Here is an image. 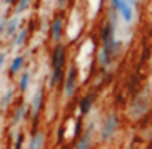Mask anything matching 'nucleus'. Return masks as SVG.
I'll use <instances>...</instances> for the list:
<instances>
[{
    "label": "nucleus",
    "mask_w": 152,
    "mask_h": 149,
    "mask_svg": "<svg viewBox=\"0 0 152 149\" xmlns=\"http://www.w3.org/2000/svg\"><path fill=\"white\" fill-rule=\"evenodd\" d=\"M102 50L107 52L114 59V55L121 50V44L115 40V20L109 18V22H105V25L102 27Z\"/></svg>",
    "instance_id": "f257e3e1"
},
{
    "label": "nucleus",
    "mask_w": 152,
    "mask_h": 149,
    "mask_svg": "<svg viewBox=\"0 0 152 149\" xmlns=\"http://www.w3.org/2000/svg\"><path fill=\"white\" fill-rule=\"evenodd\" d=\"M65 47L64 45H55L52 52V77H50V87H55L57 82L62 79L64 65H65Z\"/></svg>",
    "instance_id": "f03ea898"
},
{
    "label": "nucleus",
    "mask_w": 152,
    "mask_h": 149,
    "mask_svg": "<svg viewBox=\"0 0 152 149\" xmlns=\"http://www.w3.org/2000/svg\"><path fill=\"white\" fill-rule=\"evenodd\" d=\"M112 9L115 10V14L124 20L125 23H130L134 18V5L129 0H110Z\"/></svg>",
    "instance_id": "7ed1b4c3"
},
{
    "label": "nucleus",
    "mask_w": 152,
    "mask_h": 149,
    "mask_svg": "<svg viewBox=\"0 0 152 149\" xmlns=\"http://www.w3.org/2000/svg\"><path fill=\"white\" fill-rule=\"evenodd\" d=\"M117 126H119L117 114H115V112H110L107 117H105L104 124H102V129H100V139H102V141H109L112 136L115 134Z\"/></svg>",
    "instance_id": "20e7f679"
},
{
    "label": "nucleus",
    "mask_w": 152,
    "mask_h": 149,
    "mask_svg": "<svg viewBox=\"0 0 152 149\" xmlns=\"http://www.w3.org/2000/svg\"><path fill=\"white\" fill-rule=\"evenodd\" d=\"M147 112H149V99L147 97H142V95L135 97L132 106H130V109H129V116L132 119H140Z\"/></svg>",
    "instance_id": "39448f33"
},
{
    "label": "nucleus",
    "mask_w": 152,
    "mask_h": 149,
    "mask_svg": "<svg viewBox=\"0 0 152 149\" xmlns=\"http://www.w3.org/2000/svg\"><path fill=\"white\" fill-rule=\"evenodd\" d=\"M75 87H77V69L74 65H70L67 77H65V82H64V92H65V95L72 97L74 92H75Z\"/></svg>",
    "instance_id": "423d86ee"
},
{
    "label": "nucleus",
    "mask_w": 152,
    "mask_h": 149,
    "mask_svg": "<svg viewBox=\"0 0 152 149\" xmlns=\"http://www.w3.org/2000/svg\"><path fill=\"white\" fill-rule=\"evenodd\" d=\"M62 25H64L62 17H55L54 22H52V29H50V32H52V40L55 44H58L60 37H62Z\"/></svg>",
    "instance_id": "0eeeda50"
},
{
    "label": "nucleus",
    "mask_w": 152,
    "mask_h": 149,
    "mask_svg": "<svg viewBox=\"0 0 152 149\" xmlns=\"http://www.w3.org/2000/svg\"><path fill=\"white\" fill-rule=\"evenodd\" d=\"M94 101H95L94 95H85L84 99H80V102H79V112L82 116H87L90 112L92 106H94Z\"/></svg>",
    "instance_id": "6e6552de"
},
{
    "label": "nucleus",
    "mask_w": 152,
    "mask_h": 149,
    "mask_svg": "<svg viewBox=\"0 0 152 149\" xmlns=\"http://www.w3.org/2000/svg\"><path fill=\"white\" fill-rule=\"evenodd\" d=\"M42 101H44V90L39 89L37 94H35V97H34V101H32V114H34V117H37V114L40 112Z\"/></svg>",
    "instance_id": "1a4fd4ad"
},
{
    "label": "nucleus",
    "mask_w": 152,
    "mask_h": 149,
    "mask_svg": "<svg viewBox=\"0 0 152 149\" xmlns=\"http://www.w3.org/2000/svg\"><path fill=\"white\" fill-rule=\"evenodd\" d=\"M18 30V18L14 17V18H10L9 22H7V29H5V34L9 37H14L15 34H17Z\"/></svg>",
    "instance_id": "9d476101"
},
{
    "label": "nucleus",
    "mask_w": 152,
    "mask_h": 149,
    "mask_svg": "<svg viewBox=\"0 0 152 149\" xmlns=\"http://www.w3.org/2000/svg\"><path fill=\"white\" fill-rule=\"evenodd\" d=\"M44 142H45L44 132H37V134L34 136L32 142H30V149H39V148H42V146H44Z\"/></svg>",
    "instance_id": "9b49d317"
},
{
    "label": "nucleus",
    "mask_w": 152,
    "mask_h": 149,
    "mask_svg": "<svg viewBox=\"0 0 152 149\" xmlns=\"http://www.w3.org/2000/svg\"><path fill=\"white\" fill-rule=\"evenodd\" d=\"M25 39H27V30L23 29V30H20L18 34H15L14 45H15V47H20V45H23V42H25Z\"/></svg>",
    "instance_id": "f8f14e48"
},
{
    "label": "nucleus",
    "mask_w": 152,
    "mask_h": 149,
    "mask_svg": "<svg viewBox=\"0 0 152 149\" xmlns=\"http://www.w3.org/2000/svg\"><path fill=\"white\" fill-rule=\"evenodd\" d=\"M22 64H23V57L17 55L14 59V62H12V65H10V74H17L20 70V67H22Z\"/></svg>",
    "instance_id": "ddd939ff"
},
{
    "label": "nucleus",
    "mask_w": 152,
    "mask_h": 149,
    "mask_svg": "<svg viewBox=\"0 0 152 149\" xmlns=\"http://www.w3.org/2000/svg\"><path fill=\"white\" fill-rule=\"evenodd\" d=\"M28 81H30V74H28V72H23L22 77H20V82H18V86H20V92H25V90H27Z\"/></svg>",
    "instance_id": "4468645a"
},
{
    "label": "nucleus",
    "mask_w": 152,
    "mask_h": 149,
    "mask_svg": "<svg viewBox=\"0 0 152 149\" xmlns=\"http://www.w3.org/2000/svg\"><path fill=\"white\" fill-rule=\"evenodd\" d=\"M90 137H92V131H89L87 134L82 137V141L80 142H77L75 144V148H79V149H84V148H89L90 146Z\"/></svg>",
    "instance_id": "2eb2a0df"
},
{
    "label": "nucleus",
    "mask_w": 152,
    "mask_h": 149,
    "mask_svg": "<svg viewBox=\"0 0 152 149\" xmlns=\"http://www.w3.org/2000/svg\"><path fill=\"white\" fill-rule=\"evenodd\" d=\"M28 4H30V0H20V2H18V5L15 7V12H17V14L25 12V10L28 9Z\"/></svg>",
    "instance_id": "dca6fc26"
},
{
    "label": "nucleus",
    "mask_w": 152,
    "mask_h": 149,
    "mask_svg": "<svg viewBox=\"0 0 152 149\" xmlns=\"http://www.w3.org/2000/svg\"><path fill=\"white\" fill-rule=\"evenodd\" d=\"M12 94H14V92H12V90H7V94L4 95V97H2V102H0V106H2V107H4V106H7L10 102V97H12Z\"/></svg>",
    "instance_id": "f3484780"
},
{
    "label": "nucleus",
    "mask_w": 152,
    "mask_h": 149,
    "mask_svg": "<svg viewBox=\"0 0 152 149\" xmlns=\"http://www.w3.org/2000/svg\"><path fill=\"white\" fill-rule=\"evenodd\" d=\"M23 111H25V107H23V106H20V107L17 109V114H15V117H14V124H17V122L23 117Z\"/></svg>",
    "instance_id": "a211bd4d"
},
{
    "label": "nucleus",
    "mask_w": 152,
    "mask_h": 149,
    "mask_svg": "<svg viewBox=\"0 0 152 149\" xmlns=\"http://www.w3.org/2000/svg\"><path fill=\"white\" fill-rule=\"evenodd\" d=\"M7 18H4V20H0V34H5V29H7Z\"/></svg>",
    "instance_id": "6ab92c4d"
},
{
    "label": "nucleus",
    "mask_w": 152,
    "mask_h": 149,
    "mask_svg": "<svg viewBox=\"0 0 152 149\" xmlns=\"http://www.w3.org/2000/svg\"><path fill=\"white\" fill-rule=\"evenodd\" d=\"M22 139H23V136H22V134H18V136H17V142H15V146H14L15 149L22 148Z\"/></svg>",
    "instance_id": "aec40b11"
},
{
    "label": "nucleus",
    "mask_w": 152,
    "mask_h": 149,
    "mask_svg": "<svg viewBox=\"0 0 152 149\" xmlns=\"http://www.w3.org/2000/svg\"><path fill=\"white\" fill-rule=\"evenodd\" d=\"M57 4H58L60 9H65V7H67V0H57Z\"/></svg>",
    "instance_id": "412c9836"
},
{
    "label": "nucleus",
    "mask_w": 152,
    "mask_h": 149,
    "mask_svg": "<svg viewBox=\"0 0 152 149\" xmlns=\"http://www.w3.org/2000/svg\"><path fill=\"white\" fill-rule=\"evenodd\" d=\"M4 62H5V55H4V52H0V69H2Z\"/></svg>",
    "instance_id": "4be33fe9"
},
{
    "label": "nucleus",
    "mask_w": 152,
    "mask_h": 149,
    "mask_svg": "<svg viewBox=\"0 0 152 149\" xmlns=\"http://www.w3.org/2000/svg\"><path fill=\"white\" fill-rule=\"evenodd\" d=\"M5 2H7V4H12V2H15V0H5Z\"/></svg>",
    "instance_id": "5701e85b"
}]
</instances>
